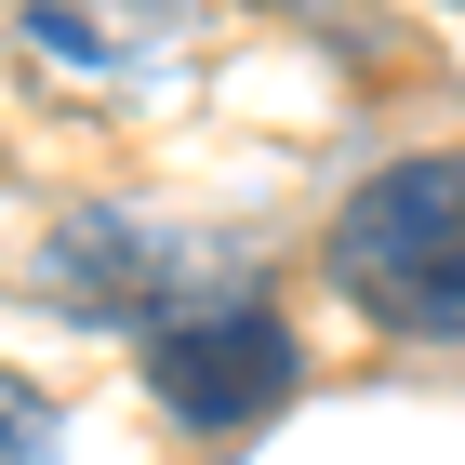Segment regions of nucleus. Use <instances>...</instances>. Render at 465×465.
<instances>
[{
  "label": "nucleus",
  "mask_w": 465,
  "mask_h": 465,
  "mask_svg": "<svg viewBox=\"0 0 465 465\" xmlns=\"http://www.w3.org/2000/svg\"><path fill=\"white\" fill-rule=\"evenodd\" d=\"M186 14L200 0H0V27L27 40L54 80H94V94H134L186 54Z\"/></svg>",
  "instance_id": "obj_4"
},
{
  "label": "nucleus",
  "mask_w": 465,
  "mask_h": 465,
  "mask_svg": "<svg viewBox=\"0 0 465 465\" xmlns=\"http://www.w3.org/2000/svg\"><path fill=\"white\" fill-rule=\"evenodd\" d=\"M0 465H54V399L27 372H0Z\"/></svg>",
  "instance_id": "obj_5"
},
{
  "label": "nucleus",
  "mask_w": 465,
  "mask_h": 465,
  "mask_svg": "<svg viewBox=\"0 0 465 465\" xmlns=\"http://www.w3.org/2000/svg\"><path fill=\"white\" fill-rule=\"evenodd\" d=\"M146 386H160V412H186V426H252V412L292 399V332H280V306L213 292V306H186L173 332H146Z\"/></svg>",
  "instance_id": "obj_3"
},
{
  "label": "nucleus",
  "mask_w": 465,
  "mask_h": 465,
  "mask_svg": "<svg viewBox=\"0 0 465 465\" xmlns=\"http://www.w3.org/2000/svg\"><path fill=\"white\" fill-rule=\"evenodd\" d=\"M320 266H332V292L372 332L465 346V146H426V160L359 173L346 213H332V240H320Z\"/></svg>",
  "instance_id": "obj_1"
},
{
  "label": "nucleus",
  "mask_w": 465,
  "mask_h": 465,
  "mask_svg": "<svg viewBox=\"0 0 465 465\" xmlns=\"http://www.w3.org/2000/svg\"><path fill=\"white\" fill-rule=\"evenodd\" d=\"M27 280H40V306H67L94 332H173L186 306L240 292L200 226H160V213H67L27 252Z\"/></svg>",
  "instance_id": "obj_2"
}]
</instances>
